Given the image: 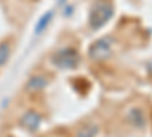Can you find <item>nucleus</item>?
Returning <instances> with one entry per match:
<instances>
[{"instance_id":"nucleus-8","label":"nucleus","mask_w":152,"mask_h":137,"mask_svg":"<svg viewBox=\"0 0 152 137\" xmlns=\"http://www.w3.org/2000/svg\"><path fill=\"white\" fill-rule=\"evenodd\" d=\"M99 128L96 125H87V127H82L78 133V136L76 137H96Z\"/></svg>"},{"instance_id":"nucleus-9","label":"nucleus","mask_w":152,"mask_h":137,"mask_svg":"<svg viewBox=\"0 0 152 137\" xmlns=\"http://www.w3.org/2000/svg\"><path fill=\"white\" fill-rule=\"evenodd\" d=\"M9 53H11L9 44H8V43H2V44H0V67H2L6 61H8Z\"/></svg>"},{"instance_id":"nucleus-1","label":"nucleus","mask_w":152,"mask_h":137,"mask_svg":"<svg viewBox=\"0 0 152 137\" xmlns=\"http://www.w3.org/2000/svg\"><path fill=\"white\" fill-rule=\"evenodd\" d=\"M113 14H114V8H113L111 2H108V0H99V2H96L90 11V18H88L90 28L100 29L111 20Z\"/></svg>"},{"instance_id":"nucleus-6","label":"nucleus","mask_w":152,"mask_h":137,"mask_svg":"<svg viewBox=\"0 0 152 137\" xmlns=\"http://www.w3.org/2000/svg\"><path fill=\"white\" fill-rule=\"evenodd\" d=\"M52 17H53V12H52V11L44 12V14L40 17V20H38L37 24H35V35H40V34L49 26V23L52 21Z\"/></svg>"},{"instance_id":"nucleus-7","label":"nucleus","mask_w":152,"mask_h":137,"mask_svg":"<svg viewBox=\"0 0 152 137\" xmlns=\"http://www.w3.org/2000/svg\"><path fill=\"white\" fill-rule=\"evenodd\" d=\"M129 120L134 127L137 128H143L145 127V114H143V111L140 108H132L129 111Z\"/></svg>"},{"instance_id":"nucleus-4","label":"nucleus","mask_w":152,"mask_h":137,"mask_svg":"<svg viewBox=\"0 0 152 137\" xmlns=\"http://www.w3.org/2000/svg\"><path fill=\"white\" fill-rule=\"evenodd\" d=\"M41 116L35 113V111H28L26 114L21 117V125L24 128H28L29 131H37L41 125Z\"/></svg>"},{"instance_id":"nucleus-3","label":"nucleus","mask_w":152,"mask_h":137,"mask_svg":"<svg viewBox=\"0 0 152 137\" xmlns=\"http://www.w3.org/2000/svg\"><path fill=\"white\" fill-rule=\"evenodd\" d=\"M113 38L105 37V38H100L97 41H94L90 47H88V56L94 61H102L110 58L111 52H113Z\"/></svg>"},{"instance_id":"nucleus-2","label":"nucleus","mask_w":152,"mask_h":137,"mask_svg":"<svg viewBox=\"0 0 152 137\" xmlns=\"http://www.w3.org/2000/svg\"><path fill=\"white\" fill-rule=\"evenodd\" d=\"M79 61H81V58H79L78 51H75L72 47L59 49L52 56V63L58 69H75L79 64Z\"/></svg>"},{"instance_id":"nucleus-5","label":"nucleus","mask_w":152,"mask_h":137,"mask_svg":"<svg viewBox=\"0 0 152 137\" xmlns=\"http://www.w3.org/2000/svg\"><path fill=\"white\" fill-rule=\"evenodd\" d=\"M47 85V81L44 76H40V75H37V76H32L28 84H26V90L28 92H40L43 90L44 87Z\"/></svg>"}]
</instances>
